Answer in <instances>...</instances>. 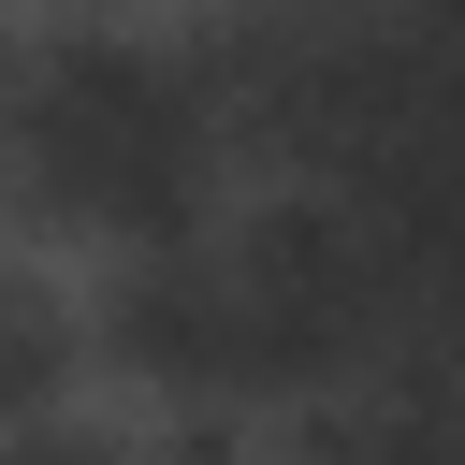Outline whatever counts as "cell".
Returning <instances> with one entry per match:
<instances>
[{
    "mask_svg": "<svg viewBox=\"0 0 465 465\" xmlns=\"http://www.w3.org/2000/svg\"><path fill=\"white\" fill-rule=\"evenodd\" d=\"M0 131H15L29 203L87 218V232H116V247H160V232L218 218L232 116H218V73H189V58H160V44H116V29L44 44V58L0 87Z\"/></svg>",
    "mask_w": 465,
    "mask_h": 465,
    "instance_id": "6da1fadb",
    "label": "cell"
},
{
    "mask_svg": "<svg viewBox=\"0 0 465 465\" xmlns=\"http://www.w3.org/2000/svg\"><path fill=\"white\" fill-rule=\"evenodd\" d=\"M58 378H73V334H58V305H44V291H0V421L58 407Z\"/></svg>",
    "mask_w": 465,
    "mask_h": 465,
    "instance_id": "7a4b0ae2",
    "label": "cell"
}]
</instances>
